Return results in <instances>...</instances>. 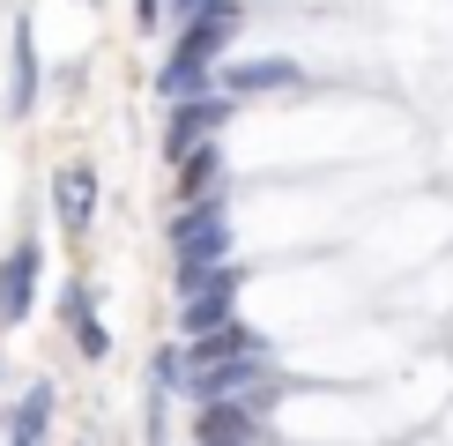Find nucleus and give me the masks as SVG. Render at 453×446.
Masks as SVG:
<instances>
[{"instance_id":"1","label":"nucleus","mask_w":453,"mask_h":446,"mask_svg":"<svg viewBox=\"0 0 453 446\" xmlns=\"http://www.w3.org/2000/svg\"><path fill=\"white\" fill-rule=\"evenodd\" d=\"M238 37V8L231 0H209V8H194L186 15V37H179V52L164 60L157 74V89L164 97H194V89H216V60H223V45Z\"/></svg>"},{"instance_id":"2","label":"nucleus","mask_w":453,"mask_h":446,"mask_svg":"<svg viewBox=\"0 0 453 446\" xmlns=\"http://www.w3.org/2000/svg\"><path fill=\"white\" fill-rule=\"evenodd\" d=\"M172 246H179V297H186V290H194L223 253H231V216H223V201H216V194L186 201V209L172 216Z\"/></svg>"},{"instance_id":"3","label":"nucleus","mask_w":453,"mask_h":446,"mask_svg":"<svg viewBox=\"0 0 453 446\" xmlns=\"http://www.w3.org/2000/svg\"><path fill=\"white\" fill-rule=\"evenodd\" d=\"M231 89H194V97H172V127H164V157H186L194 142H216V127L231 119Z\"/></svg>"},{"instance_id":"4","label":"nucleus","mask_w":453,"mask_h":446,"mask_svg":"<svg viewBox=\"0 0 453 446\" xmlns=\"http://www.w3.org/2000/svg\"><path fill=\"white\" fill-rule=\"evenodd\" d=\"M37 268H45L37 238H23V246L0 260V327H15V320L30 312V297H37Z\"/></svg>"},{"instance_id":"5","label":"nucleus","mask_w":453,"mask_h":446,"mask_svg":"<svg viewBox=\"0 0 453 446\" xmlns=\"http://www.w3.org/2000/svg\"><path fill=\"white\" fill-rule=\"evenodd\" d=\"M260 432H268L260 402H245V395H216L194 409V439H260Z\"/></svg>"},{"instance_id":"6","label":"nucleus","mask_w":453,"mask_h":446,"mask_svg":"<svg viewBox=\"0 0 453 446\" xmlns=\"http://www.w3.org/2000/svg\"><path fill=\"white\" fill-rule=\"evenodd\" d=\"M52 216L67 231H89V216H97V172L89 164H60L52 172Z\"/></svg>"},{"instance_id":"7","label":"nucleus","mask_w":453,"mask_h":446,"mask_svg":"<svg viewBox=\"0 0 453 446\" xmlns=\"http://www.w3.org/2000/svg\"><path fill=\"white\" fill-rule=\"evenodd\" d=\"M305 74H297V60H238L223 67L216 89H231V97H260V89H297Z\"/></svg>"},{"instance_id":"8","label":"nucleus","mask_w":453,"mask_h":446,"mask_svg":"<svg viewBox=\"0 0 453 446\" xmlns=\"http://www.w3.org/2000/svg\"><path fill=\"white\" fill-rule=\"evenodd\" d=\"M238 350H268V334H253V327H238V320L186 334V365H216V358H238Z\"/></svg>"},{"instance_id":"9","label":"nucleus","mask_w":453,"mask_h":446,"mask_svg":"<svg viewBox=\"0 0 453 446\" xmlns=\"http://www.w3.org/2000/svg\"><path fill=\"white\" fill-rule=\"evenodd\" d=\"M216 179H223V149H216V142H194V149L179 157V194L201 201V194H216Z\"/></svg>"},{"instance_id":"10","label":"nucleus","mask_w":453,"mask_h":446,"mask_svg":"<svg viewBox=\"0 0 453 446\" xmlns=\"http://www.w3.org/2000/svg\"><path fill=\"white\" fill-rule=\"evenodd\" d=\"M37 104V45H30V23H15V82H8V112L23 119Z\"/></svg>"},{"instance_id":"11","label":"nucleus","mask_w":453,"mask_h":446,"mask_svg":"<svg viewBox=\"0 0 453 446\" xmlns=\"http://www.w3.org/2000/svg\"><path fill=\"white\" fill-rule=\"evenodd\" d=\"M45 432H52V387H30V402L15 409V424H8V439L15 446H37Z\"/></svg>"},{"instance_id":"12","label":"nucleus","mask_w":453,"mask_h":446,"mask_svg":"<svg viewBox=\"0 0 453 446\" xmlns=\"http://www.w3.org/2000/svg\"><path fill=\"white\" fill-rule=\"evenodd\" d=\"M157 8H164V0H134V23H142V37H149V23H157Z\"/></svg>"},{"instance_id":"13","label":"nucleus","mask_w":453,"mask_h":446,"mask_svg":"<svg viewBox=\"0 0 453 446\" xmlns=\"http://www.w3.org/2000/svg\"><path fill=\"white\" fill-rule=\"evenodd\" d=\"M172 8H179V15H194V8H209V0H172Z\"/></svg>"}]
</instances>
